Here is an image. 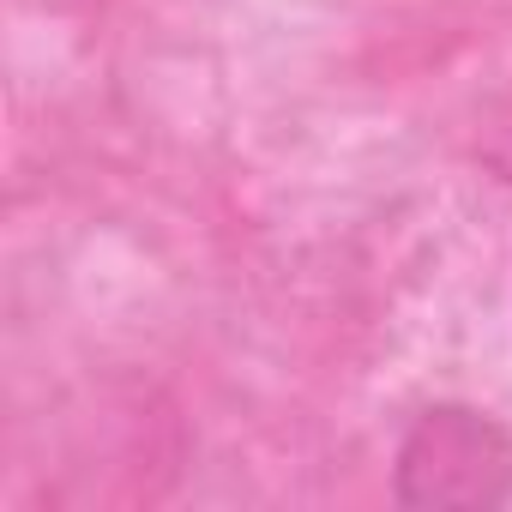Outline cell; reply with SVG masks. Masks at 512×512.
<instances>
[{"label": "cell", "mask_w": 512, "mask_h": 512, "mask_svg": "<svg viewBox=\"0 0 512 512\" xmlns=\"http://www.w3.org/2000/svg\"><path fill=\"white\" fill-rule=\"evenodd\" d=\"M392 500L404 512L512 506V428L470 398L422 404L392 446Z\"/></svg>", "instance_id": "6da1fadb"}, {"label": "cell", "mask_w": 512, "mask_h": 512, "mask_svg": "<svg viewBox=\"0 0 512 512\" xmlns=\"http://www.w3.org/2000/svg\"><path fill=\"white\" fill-rule=\"evenodd\" d=\"M476 163L500 181H512V73L476 115Z\"/></svg>", "instance_id": "7a4b0ae2"}]
</instances>
